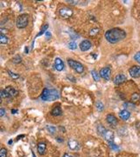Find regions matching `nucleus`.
<instances>
[{
    "label": "nucleus",
    "instance_id": "nucleus-1",
    "mask_svg": "<svg viewBox=\"0 0 140 157\" xmlns=\"http://www.w3.org/2000/svg\"><path fill=\"white\" fill-rule=\"evenodd\" d=\"M126 37V32L120 28H113L105 32V38L111 44L122 41Z\"/></svg>",
    "mask_w": 140,
    "mask_h": 157
},
{
    "label": "nucleus",
    "instance_id": "nucleus-2",
    "mask_svg": "<svg viewBox=\"0 0 140 157\" xmlns=\"http://www.w3.org/2000/svg\"><path fill=\"white\" fill-rule=\"evenodd\" d=\"M59 99H60V93L56 89L45 88L41 94V100L44 101H53Z\"/></svg>",
    "mask_w": 140,
    "mask_h": 157
},
{
    "label": "nucleus",
    "instance_id": "nucleus-3",
    "mask_svg": "<svg viewBox=\"0 0 140 157\" xmlns=\"http://www.w3.org/2000/svg\"><path fill=\"white\" fill-rule=\"evenodd\" d=\"M28 22H29V16L27 14H21L17 18L16 26L19 29L26 28L28 25Z\"/></svg>",
    "mask_w": 140,
    "mask_h": 157
},
{
    "label": "nucleus",
    "instance_id": "nucleus-4",
    "mask_svg": "<svg viewBox=\"0 0 140 157\" xmlns=\"http://www.w3.org/2000/svg\"><path fill=\"white\" fill-rule=\"evenodd\" d=\"M67 64L77 73H82L84 72V66H83V65L82 63L78 62V61H75V60L71 59H67Z\"/></svg>",
    "mask_w": 140,
    "mask_h": 157
},
{
    "label": "nucleus",
    "instance_id": "nucleus-5",
    "mask_svg": "<svg viewBox=\"0 0 140 157\" xmlns=\"http://www.w3.org/2000/svg\"><path fill=\"white\" fill-rule=\"evenodd\" d=\"M99 74H100V76L103 79H104L106 80H109L110 79V74H111V69H110V67H109V66L103 67V68L99 72Z\"/></svg>",
    "mask_w": 140,
    "mask_h": 157
},
{
    "label": "nucleus",
    "instance_id": "nucleus-6",
    "mask_svg": "<svg viewBox=\"0 0 140 157\" xmlns=\"http://www.w3.org/2000/svg\"><path fill=\"white\" fill-rule=\"evenodd\" d=\"M59 13H60V17H62L64 18H68L73 15V10L68 7H63L59 10Z\"/></svg>",
    "mask_w": 140,
    "mask_h": 157
},
{
    "label": "nucleus",
    "instance_id": "nucleus-7",
    "mask_svg": "<svg viewBox=\"0 0 140 157\" xmlns=\"http://www.w3.org/2000/svg\"><path fill=\"white\" fill-rule=\"evenodd\" d=\"M129 73L133 78H139L140 77V66L133 65L129 69Z\"/></svg>",
    "mask_w": 140,
    "mask_h": 157
},
{
    "label": "nucleus",
    "instance_id": "nucleus-8",
    "mask_svg": "<svg viewBox=\"0 0 140 157\" xmlns=\"http://www.w3.org/2000/svg\"><path fill=\"white\" fill-rule=\"evenodd\" d=\"M79 46H80L81 51H82V52H87V51H88V50L91 48L92 44H91L90 41H88V40H83V41L81 42V44H79Z\"/></svg>",
    "mask_w": 140,
    "mask_h": 157
},
{
    "label": "nucleus",
    "instance_id": "nucleus-9",
    "mask_svg": "<svg viewBox=\"0 0 140 157\" xmlns=\"http://www.w3.org/2000/svg\"><path fill=\"white\" fill-rule=\"evenodd\" d=\"M126 80H127L126 76H125L124 74H123V73H120V74H118V75H116V76L115 77V79H114V83H115L116 85H121V84L124 83Z\"/></svg>",
    "mask_w": 140,
    "mask_h": 157
},
{
    "label": "nucleus",
    "instance_id": "nucleus-10",
    "mask_svg": "<svg viewBox=\"0 0 140 157\" xmlns=\"http://www.w3.org/2000/svg\"><path fill=\"white\" fill-rule=\"evenodd\" d=\"M106 121H107V122H108L110 126H112V127H116V125L118 124V119L116 118V116H115V115H111V114H109V115H107V117H106Z\"/></svg>",
    "mask_w": 140,
    "mask_h": 157
},
{
    "label": "nucleus",
    "instance_id": "nucleus-11",
    "mask_svg": "<svg viewBox=\"0 0 140 157\" xmlns=\"http://www.w3.org/2000/svg\"><path fill=\"white\" fill-rule=\"evenodd\" d=\"M54 67H55V69L57 71H59V72H61L64 69L65 65H64V63H63L61 59H60V58H56L55 59V60H54Z\"/></svg>",
    "mask_w": 140,
    "mask_h": 157
},
{
    "label": "nucleus",
    "instance_id": "nucleus-12",
    "mask_svg": "<svg viewBox=\"0 0 140 157\" xmlns=\"http://www.w3.org/2000/svg\"><path fill=\"white\" fill-rule=\"evenodd\" d=\"M103 137L109 143V142H114V133L111 130H106Z\"/></svg>",
    "mask_w": 140,
    "mask_h": 157
},
{
    "label": "nucleus",
    "instance_id": "nucleus-13",
    "mask_svg": "<svg viewBox=\"0 0 140 157\" xmlns=\"http://www.w3.org/2000/svg\"><path fill=\"white\" fill-rule=\"evenodd\" d=\"M67 146H68V148L70 149L73 150V151H76V150H78L80 148V144L75 140H70V141H68Z\"/></svg>",
    "mask_w": 140,
    "mask_h": 157
},
{
    "label": "nucleus",
    "instance_id": "nucleus-14",
    "mask_svg": "<svg viewBox=\"0 0 140 157\" xmlns=\"http://www.w3.org/2000/svg\"><path fill=\"white\" fill-rule=\"evenodd\" d=\"M119 117L123 121H127L130 117V112L127 109H124V110H122V111L119 112Z\"/></svg>",
    "mask_w": 140,
    "mask_h": 157
},
{
    "label": "nucleus",
    "instance_id": "nucleus-15",
    "mask_svg": "<svg viewBox=\"0 0 140 157\" xmlns=\"http://www.w3.org/2000/svg\"><path fill=\"white\" fill-rule=\"evenodd\" d=\"M5 89L6 90V92L8 93L10 97H14V96H17L18 94V91L17 90V89H15L14 87H12V86H6Z\"/></svg>",
    "mask_w": 140,
    "mask_h": 157
},
{
    "label": "nucleus",
    "instance_id": "nucleus-16",
    "mask_svg": "<svg viewBox=\"0 0 140 157\" xmlns=\"http://www.w3.org/2000/svg\"><path fill=\"white\" fill-rule=\"evenodd\" d=\"M37 149H38V152H39V154H44L45 153H46V144L45 143V142H39V144H38V148H37Z\"/></svg>",
    "mask_w": 140,
    "mask_h": 157
},
{
    "label": "nucleus",
    "instance_id": "nucleus-17",
    "mask_svg": "<svg viewBox=\"0 0 140 157\" xmlns=\"http://www.w3.org/2000/svg\"><path fill=\"white\" fill-rule=\"evenodd\" d=\"M51 115L53 116H60L62 115V111H61V108L60 107V106H54L51 112Z\"/></svg>",
    "mask_w": 140,
    "mask_h": 157
},
{
    "label": "nucleus",
    "instance_id": "nucleus-18",
    "mask_svg": "<svg viewBox=\"0 0 140 157\" xmlns=\"http://www.w3.org/2000/svg\"><path fill=\"white\" fill-rule=\"evenodd\" d=\"M91 75L93 77V79H94L95 81H99L100 80V74L96 71V70H92L91 71Z\"/></svg>",
    "mask_w": 140,
    "mask_h": 157
},
{
    "label": "nucleus",
    "instance_id": "nucleus-19",
    "mask_svg": "<svg viewBox=\"0 0 140 157\" xmlns=\"http://www.w3.org/2000/svg\"><path fill=\"white\" fill-rule=\"evenodd\" d=\"M106 128L103 126V125H98V127H97V133L100 134V135H103L104 134V133L106 132Z\"/></svg>",
    "mask_w": 140,
    "mask_h": 157
},
{
    "label": "nucleus",
    "instance_id": "nucleus-20",
    "mask_svg": "<svg viewBox=\"0 0 140 157\" xmlns=\"http://www.w3.org/2000/svg\"><path fill=\"white\" fill-rule=\"evenodd\" d=\"M68 48L70 50H75L77 48V44L75 41H70L68 43Z\"/></svg>",
    "mask_w": 140,
    "mask_h": 157
},
{
    "label": "nucleus",
    "instance_id": "nucleus-21",
    "mask_svg": "<svg viewBox=\"0 0 140 157\" xmlns=\"http://www.w3.org/2000/svg\"><path fill=\"white\" fill-rule=\"evenodd\" d=\"M48 25H45V26H43V27H42V29L40 30V32L37 34V37H39V36H41L42 34H44L45 32H48Z\"/></svg>",
    "mask_w": 140,
    "mask_h": 157
},
{
    "label": "nucleus",
    "instance_id": "nucleus-22",
    "mask_svg": "<svg viewBox=\"0 0 140 157\" xmlns=\"http://www.w3.org/2000/svg\"><path fill=\"white\" fill-rule=\"evenodd\" d=\"M46 130H48L51 134H54L57 131L56 127L54 126H46Z\"/></svg>",
    "mask_w": 140,
    "mask_h": 157
},
{
    "label": "nucleus",
    "instance_id": "nucleus-23",
    "mask_svg": "<svg viewBox=\"0 0 140 157\" xmlns=\"http://www.w3.org/2000/svg\"><path fill=\"white\" fill-rule=\"evenodd\" d=\"M8 41H9V38L5 35H4V34L0 35V43L1 44H7Z\"/></svg>",
    "mask_w": 140,
    "mask_h": 157
},
{
    "label": "nucleus",
    "instance_id": "nucleus-24",
    "mask_svg": "<svg viewBox=\"0 0 140 157\" xmlns=\"http://www.w3.org/2000/svg\"><path fill=\"white\" fill-rule=\"evenodd\" d=\"M96 107H97V109L99 112H102V111L104 109V105L103 104V102L97 101V102L96 103Z\"/></svg>",
    "mask_w": 140,
    "mask_h": 157
},
{
    "label": "nucleus",
    "instance_id": "nucleus-25",
    "mask_svg": "<svg viewBox=\"0 0 140 157\" xmlns=\"http://www.w3.org/2000/svg\"><path fill=\"white\" fill-rule=\"evenodd\" d=\"M109 148H110L112 150H115V151L119 150V147H118V145H116L114 142H109Z\"/></svg>",
    "mask_w": 140,
    "mask_h": 157
},
{
    "label": "nucleus",
    "instance_id": "nucleus-26",
    "mask_svg": "<svg viewBox=\"0 0 140 157\" xmlns=\"http://www.w3.org/2000/svg\"><path fill=\"white\" fill-rule=\"evenodd\" d=\"M124 106H126V108H129V109H131V110L135 109V107H136V106H135L133 103H130V102L124 103Z\"/></svg>",
    "mask_w": 140,
    "mask_h": 157
},
{
    "label": "nucleus",
    "instance_id": "nucleus-27",
    "mask_svg": "<svg viewBox=\"0 0 140 157\" xmlns=\"http://www.w3.org/2000/svg\"><path fill=\"white\" fill-rule=\"evenodd\" d=\"M139 99H140V96H139L138 94H133L131 95V101H133V102L138 101Z\"/></svg>",
    "mask_w": 140,
    "mask_h": 157
},
{
    "label": "nucleus",
    "instance_id": "nucleus-28",
    "mask_svg": "<svg viewBox=\"0 0 140 157\" xmlns=\"http://www.w3.org/2000/svg\"><path fill=\"white\" fill-rule=\"evenodd\" d=\"M0 157H7V150L5 148H2L0 150Z\"/></svg>",
    "mask_w": 140,
    "mask_h": 157
},
{
    "label": "nucleus",
    "instance_id": "nucleus-29",
    "mask_svg": "<svg viewBox=\"0 0 140 157\" xmlns=\"http://www.w3.org/2000/svg\"><path fill=\"white\" fill-rule=\"evenodd\" d=\"M0 94H1V97H2L3 99H5V98H9V97H10L9 94H8V93L6 92L5 89H3V90L1 91V93H0Z\"/></svg>",
    "mask_w": 140,
    "mask_h": 157
},
{
    "label": "nucleus",
    "instance_id": "nucleus-30",
    "mask_svg": "<svg viewBox=\"0 0 140 157\" xmlns=\"http://www.w3.org/2000/svg\"><path fill=\"white\" fill-rule=\"evenodd\" d=\"M99 29L98 28H94V29H91L90 32H89V35L91 36H94V35H97L98 32H99Z\"/></svg>",
    "mask_w": 140,
    "mask_h": 157
},
{
    "label": "nucleus",
    "instance_id": "nucleus-31",
    "mask_svg": "<svg viewBox=\"0 0 140 157\" xmlns=\"http://www.w3.org/2000/svg\"><path fill=\"white\" fill-rule=\"evenodd\" d=\"M7 72H8L9 75H10V76H11V77H12V78L13 80H16V79H18V78H19V76H18V75L17 73H14L11 72L10 70H8Z\"/></svg>",
    "mask_w": 140,
    "mask_h": 157
},
{
    "label": "nucleus",
    "instance_id": "nucleus-32",
    "mask_svg": "<svg viewBox=\"0 0 140 157\" xmlns=\"http://www.w3.org/2000/svg\"><path fill=\"white\" fill-rule=\"evenodd\" d=\"M134 59H135L137 63H139V64H140V52H137V53L135 54V56H134Z\"/></svg>",
    "mask_w": 140,
    "mask_h": 157
},
{
    "label": "nucleus",
    "instance_id": "nucleus-33",
    "mask_svg": "<svg viewBox=\"0 0 140 157\" xmlns=\"http://www.w3.org/2000/svg\"><path fill=\"white\" fill-rule=\"evenodd\" d=\"M13 62L14 63H19V62H21V57L19 55H16L13 58Z\"/></svg>",
    "mask_w": 140,
    "mask_h": 157
},
{
    "label": "nucleus",
    "instance_id": "nucleus-34",
    "mask_svg": "<svg viewBox=\"0 0 140 157\" xmlns=\"http://www.w3.org/2000/svg\"><path fill=\"white\" fill-rule=\"evenodd\" d=\"M5 115V108H0V116L1 117H3L4 115Z\"/></svg>",
    "mask_w": 140,
    "mask_h": 157
},
{
    "label": "nucleus",
    "instance_id": "nucleus-35",
    "mask_svg": "<svg viewBox=\"0 0 140 157\" xmlns=\"http://www.w3.org/2000/svg\"><path fill=\"white\" fill-rule=\"evenodd\" d=\"M67 3H71V5H76L78 4V1H72V0H67Z\"/></svg>",
    "mask_w": 140,
    "mask_h": 157
},
{
    "label": "nucleus",
    "instance_id": "nucleus-36",
    "mask_svg": "<svg viewBox=\"0 0 140 157\" xmlns=\"http://www.w3.org/2000/svg\"><path fill=\"white\" fill-rule=\"evenodd\" d=\"M0 32H1V34H4V33L7 32L8 31H7V29H4V28H1V29H0Z\"/></svg>",
    "mask_w": 140,
    "mask_h": 157
},
{
    "label": "nucleus",
    "instance_id": "nucleus-37",
    "mask_svg": "<svg viewBox=\"0 0 140 157\" xmlns=\"http://www.w3.org/2000/svg\"><path fill=\"white\" fill-rule=\"evenodd\" d=\"M63 157H74V156H73V155H71L70 154L66 153V154H63Z\"/></svg>",
    "mask_w": 140,
    "mask_h": 157
},
{
    "label": "nucleus",
    "instance_id": "nucleus-38",
    "mask_svg": "<svg viewBox=\"0 0 140 157\" xmlns=\"http://www.w3.org/2000/svg\"><path fill=\"white\" fill-rule=\"evenodd\" d=\"M46 38L51 37V33H50V32H49V31H48V32H46Z\"/></svg>",
    "mask_w": 140,
    "mask_h": 157
},
{
    "label": "nucleus",
    "instance_id": "nucleus-39",
    "mask_svg": "<svg viewBox=\"0 0 140 157\" xmlns=\"http://www.w3.org/2000/svg\"><path fill=\"white\" fill-rule=\"evenodd\" d=\"M57 140H58V141H59L60 142H63V141H64L63 139H60V138H59V137L57 138Z\"/></svg>",
    "mask_w": 140,
    "mask_h": 157
},
{
    "label": "nucleus",
    "instance_id": "nucleus-40",
    "mask_svg": "<svg viewBox=\"0 0 140 157\" xmlns=\"http://www.w3.org/2000/svg\"><path fill=\"white\" fill-rule=\"evenodd\" d=\"M17 112H18L17 110H12V114H16Z\"/></svg>",
    "mask_w": 140,
    "mask_h": 157
}]
</instances>
